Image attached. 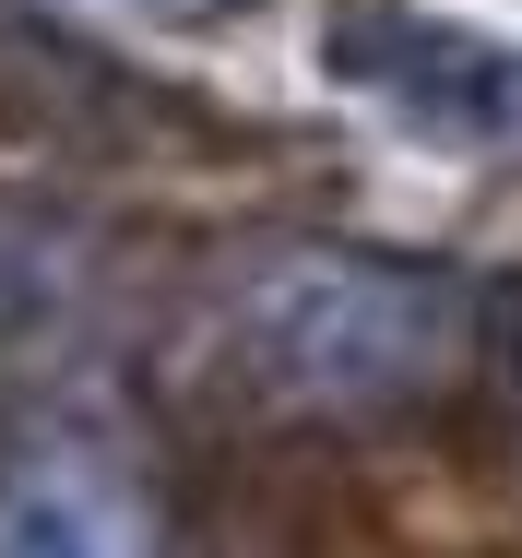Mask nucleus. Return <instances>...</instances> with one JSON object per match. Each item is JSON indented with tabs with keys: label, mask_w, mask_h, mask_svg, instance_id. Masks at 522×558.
Segmentation results:
<instances>
[{
	"label": "nucleus",
	"mask_w": 522,
	"mask_h": 558,
	"mask_svg": "<svg viewBox=\"0 0 522 558\" xmlns=\"http://www.w3.org/2000/svg\"><path fill=\"white\" fill-rule=\"evenodd\" d=\"M119 12H214V0H119Z\"/></svg>",
	"instance_id": "20e7f679"
},
{
	"label": "nucleus",
	"mask_w": 522,
	"mask_h": 558,
	"mask_svg": "<svg viewBox=\"0 0 522 558\" xmlns=\"http://www.w3.org/2000/svg\"><path fill=\"white\" fill-rule=\"evenodd\" d=\"M0 558H167V523L107 440L48 428L0 463Z\"/></svg>",
	"instance_id": "7ed1b4c3"
},
{
	"label": "nucleus",
	"mask_w": 522,
	"mask_h": 558,
	"mask_svg": "<svg viewBox=\"0 0 522 558\" xmlns=\"http://www.w3.org/2000/svg\"><path fill=\"white\" fill-rule=\"evenodd\" d=\"M332 72L380 108H404L439 143H487V155H522V48H487V36H451V24H416V12H356L332 24Z\"/></svg>",
	"instance_id": "f03ea898"
},
{
	"label": "nucleus",
	"mask_w": 522,
	"mask_h": 558,
	"mask_svg": "<svg viewBox=\"0 0 522 558\" xmlns=\"http://www.w3.org/2000/svg\"><path fill=\"white\" fill-rule=\"evenodd\" d=\"M214 356L286 416H404L475 356V286L392 250L262 238L214 274Z\"/></svg>",
	"instance_id": "f257e3e1"
}]
</instances>
